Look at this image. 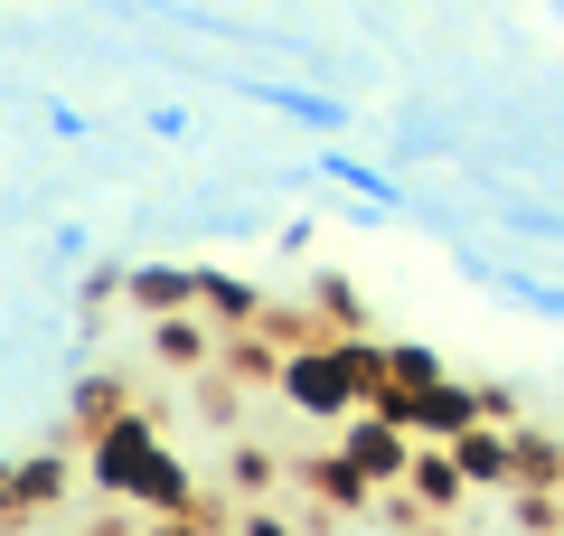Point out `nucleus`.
Returning <instances> with one entry per match:
<instances>
[{"mask_svg": "<svg viewBox=\"0 0 564 536\" xmlns=\"http://www.w3.org/2000/svg\"><path fill=\"white\" fill-rule=\"evenodd\" d=\"M76 452H85V490L113 499V508H132V517H198L207 508L198 471H188V461L170 452V433H161V405H122V415L104 424V433H85Z\"/></svg>", "mask_w": 564, "mask_h": 536, "instance_id": "f257e3e1", "label": "nucleus"}, {"mask_svg": "<svg viewBox=\"0 0 564 536\" xmlns=\"http://www.w3.org/2000/svg\"><path fill=\"white\" fill-rule=\"evenodd\" d=\"M273 396L292 405L302 424H348V415L367 405V367H358V349H348V330L302 339V349H282V377H273Z\"/></svg>", "mask_w": 564, "mask_h": 536, "instance_id": "f03ea898", "label": "nucleus"}, {"mask_svg": "<svg viewBox=\"0 0 564 536\" xmlns=\"http://www.w3.org/2000/svg\"><path fill=\"white\" fill-rule=\"evenodd\" d=\"M76 471H85V452H76L66 433H57V442H39V452H29L20 471H10V499H0V527H10V536H29L39 517H57L66 499H76Z\"/></svg>", "mask_w": 564, "mask_h": 536, "instance_id": "7ed1b4c3", "label": "nucleus"}, {"mask_svg": "<svg viewBox=\"0 0 564 536\" xmlns=\"http://www.w3.org/2000/svg\"><path fill=\"white\" fill-rule=\"evenodd\" d=\"M226 95L263 104V114H282V122H302V132H321V141L348 132V104L329 95V85H302V76H226Z\"/></svg>", "mask_w": 564, "mask_h": 536, "instance_id": "20e7f679", "label": "nucleus"}, {"mask_svg": "<svg viewBox=\"0 0 564 536\" xmlns=\"http://www.w3.org/2000/svg\"><path fill=\"white\" fill-rule=\"evenodd\" d=\"M292 480H302V499H311V508H329V517H377V499H386L339 442H329V452H302V461H292Z\"/></svg>", "mask_w": 564, "mask_h": 536, "instance_id": "39448f33", "label": "nucleus"}, {"mask_svg": "<svg viewBox=\"0 0 564 536\" xmlns=\"http://www.w3.org/2000/svg\"><path fill=\"white\" fill-rule=\"evenodd\" d=\"M414 442H423V433H404V424H386L377 405H358V415L339 424V452L358 461V471L377 480V490H395V480L414 471Z\"/></svg>", "mask_w": 564, "mask_h": 536, "instance_id": "423d86ee", "label": "nucleus"}, {"mask_svg": "<svg viewBox=\"0 0 564 536\" xmlns=\"http://www.w3.org/2000/svg\"><path fill=\"white\" fill-rule=\"evenodd\" d=\"M141 339H151V367H170V377H207L226 357V330L207 311H170V320H141Z\"/></svg>", "mask_w": 564, "mask_h": 536, "instance_id": "0eeeda50", "label": "nucleus"}, {"mask_svg": "<svg viewBox=\"0 0 564 536\" xmlns=\"http://www.w3.org/2000/svg\"><path fill=\"white\" fill-rule=\"evenodd\" d=\"M395 490L414 499V508L433 517V527H443V517H462L470 499H480V490H470V471H462V452H452V442H414V471H404Z\"/></svg>", "mask_w": 564, "mask_h": 536, "instance_id": "6e6552de", "label": "nucleus"}, {"mask_svg": "<svg viewBox=\"0 0 564 536\" xmlns=\"http://www.w3.org/2000/svg\"><path fill=\"white\" fill-rule=\"evenodd\" d=\"M292 179H339L348 199H358V207H377V217H395V207H404V179H386L377 160L339 151V141H321V151H311V160H302V170H292Z\"/></svg>", "mask_w": 564, "mask_h": 536, "instance_id": "1a4fd4ad", "label": "nucleus"}, {"mask_svg": "<svg viewBox=\"0 0 564 536\" xmlns=\"http://www.w3.org/2000/svg\"><path fill=\"white\" fill-rule=\"evenodd\" d=\"M462 471H470V490H489V499H508L518 490V424H470L462 442Z\"/></svg>", "mask_w": 564, "mask_h": 536, "instance_id": "9d476101", "label": "nucleus"}, {"mask_svg": "<svg viewBox=\"0 0 564 536\" xmlns=\"http://www.w3.org/2000/svg\"><path fill=\"white\" fill-rule=\"evenodd\" d=\"M470 424H489V415H480V377L423 386V405H414V433H423V442H462Z\"/></svg>", "mask_w": 564, "mask_h": 536, "instance_id": "9b49d317", "label": "nucleus"}, {"mask_svg": "<svg viewBox=\"0 0 564 536\" xmlns=\"http://www.w3.org/2000/svg\"><path fill=\"white\" fill-rule=\"evenodd\" d=\"M122 301H132L141 320L198 311V264H161V255H151V264H132V292H122Z\"/></svg>", "mask_w": 564, "mask_h": 536, "instance_id": "f8f14e48", "label": "nucleus"}, {"mask_svg": "<svg viewBox=\"0 0 564 536\" xmlns=\"http://www.w3.org/2000/svg\"><path fill=\"white\" fill-rule=\"evenodd\" d=\"M198 311L217 320L226 339H236V330H263V311H273V301H263L245 274H217V264H198Z\"/></svg>", "mask_w": 564, "mask_h": 536, "instance_id": "ddd939ff", "label": "nucleus"}, {"mask_svg": "<svg viewBox=\"0 0 564 536\" xmlns=\"http://www.w3.org/2000/svg\"><path fill=\"white\" fill-rule=\"evenodd\" d=\"M282 480H292L282 452H263V442H226V508H254V499H273Z\"/></svg>", "mask_w": 564, "mask_h": 536, "instance_id": "4468645a", "label": "nucleus"}, {"mask_svg": "<svg viewBox=\"0 0 564 536\" xmlns=\"http://www.w3.org/2000/svg\"><path fill=\"white\" fill-rule=\"evenodd\" d=\"M122 405H132V386H122V377H104V367H95V377H76V386H66V442L104 433Z\"/></svg>", "mask_w": 564, "mask_h": 536, "instance_id": "2eb2a0df", "label": "nucleus"}, {"mask_svg": "<svg viewBox=\"0 0 564 536\" xmlns=\"http://www.w3.org/2000/svg\"><path fill=\"white\" fill-rule=\"evenodd\" d=\"M518 490H564V442L545 424H518Z\"/></svg>", "mask_w": 564, "mask_h": 536, "instance_id": "dca6fc26", "label": "nucleus"}, {"mask_svg": "<svg viewBox=\"0 0 564 536\" xmlns=\"http://www.w3.org/2000/svg\"><path fill=\"white\" fill-rule=\"evenodd\" d=\"M302 301L329 320V330H367V301H358V282H348V274H311Z\"/></svg>", "mask_w": 564, "mask_h": 536, "instance_id": "f3484780", "label": "nucleus"}, {"mask_svg": "<svg viewBox=\"0 0 564 536\" xmlns=\"http://www.w3.org/2000/svg\"><path fill=\"white\" fill-rule=\"evenodd\" d=\"M508 527L518 536H564V490H508Z\"/></svg>", "mask_w": 564, "mask_h": 536, "instance_id": "a211bd4d", "label": "nucleus"}, {"mask_svg": "<svg viewBox=\"0 0 564 536\" xmlns=\"http://www.w3.org/2000/svg\"><path fill=\"white\" fill-rule=\"evenodd\" d=\"M226 536H311V508H273V499H254V508H226Z\"/></svg>", "mask_w": 564, "mask_h": 536, "instance_id": "6ab92c4d", "label": "nucleus"}, {"mask_svg": "<svg viewBox=\"0 0 564 536\" xmlns=\"http://www.w3.org/2000/svg\"><path fill=\"white\" fill-rule=\"evenodd\" d=\"M508 301H527V311H545V320H564V282H545V274H489Z\"/></svg>", "mask_w": 564, "mask_h": 536, "instance_id": "aec40b11", "label": "nucleus"}, {"mask_svg": "<svg viewBox=\"0 0 564 536\" xmlns=\"http://www.w3.org/2000/svg\"><path fill=\"white\" fill-rule=\"evenodd\" d=\"M480 415L489 424H527V405H518V386H508V377H480Z\"/></svg>", "mask_w": 564, "mask_h": 536, "instance_id": "412c9836", "label": "nucleus"}, {"mask_svg": "<svg viewBox=\"0 0 564 536\" xmlns=\"http://www.w3.org/2000/svg\"><path fill=\"white\" fill-rule=\"evenodd\" d=\"M499 217H508V226H527V236H564L555 207H527V199H499Z\"/></svg>", "mask_w": 564, "mask_h": 536, "instance_id": "4be33fe9", "label": "nucleus"}, {"mask_svg": "<svg viewBox=\"0 0 564 536\" xmlns=\"http://www.w3.org/2000/svg\"><path fill=\"white\" fill-rule=\"evenodd\" d=\"M132 536H217V517H132Z\"/></svg>", "mask_w": 564, "mask_h": 536, "instance_id": "5701e85b", "label": "nucleus"}, {"mask_svg": "<svg viewBox=\"0 0 564 536\" xmlns=\"http://www.w3.org/2000/svg\"><path fill=\"white\" fill-rule=\"evenodd\" d=\"M151 132H161V141H188V104H151Z\"/></svg>", "mask_w": 564, "mask_h": 536, "instance_id": "b1692460", "label": "nucleus"}]
</instances>
